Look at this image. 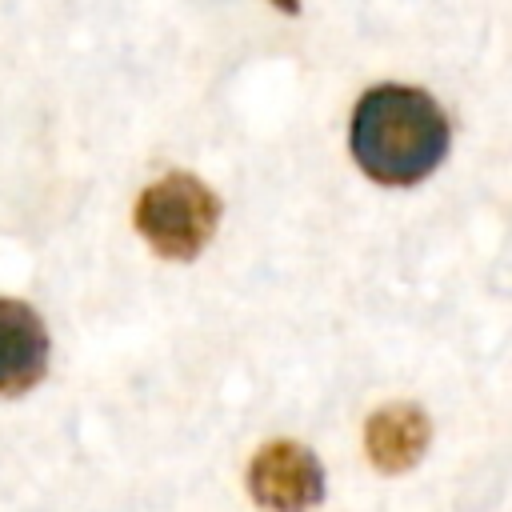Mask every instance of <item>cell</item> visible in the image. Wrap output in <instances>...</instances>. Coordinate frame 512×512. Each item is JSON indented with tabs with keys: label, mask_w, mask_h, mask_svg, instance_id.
I'll return each mask as SVG.
<instances>
[{
	"label": "cell",
	"mask_w": 512,
	"mask_h": 512,
	"mask_svg": "<svg viewBox=\"0 0 512 512\" xmlns=\"http://www.w3.org/2000/svg\"><path fill=\"white\" fill-rule=\"evenodd\" d=\"M348 148L368 180L404 188L432 176L444 160L448 120L428 92L404 84H376L352 108Z\"/></svg>",
	"instance_id": "6da1fadb"
},
{
	"label": "cell",
	"mask_w": 512,
	"mask_h": 512,
	"mask_svg": "<svg viewBox=\"0 0 512 512\" xmlns=\"http://www.w3.org/2000/svg\"><path fill=\"white\" fill-rule=\"evenodd\" d=\"M220 224L216 192L192 172H164L136 200V232L164 260H192Z\"/></svg>",
	"instance_id": "7a4b0ae2"
},
{
	"label": "cell",
	"mask_w": 512,
	"mask_h": 512,
	"mask_svg": "<svg viewBox=\"0 0 512 512\" xmlns=\"http://www.w3.org/2000/svg\"><path fill=\"white\" fill-rule=\"evenodd\" d=\"M248 492L264 512H308L324 500L320 460L296 440H272L248 464Z\"/></svg>",
	"instance_id": "3957f363"
},
{
	"label": "cell",
	"mask_w": 512,
	"mask_h": 512,
	"mask_svg": "<svg viewBox=\"0 0 512 512\" xmlns=\"http://www.w3.org/2000/svg\"><path fill=\"white\" fill-rule=\"evenodd\" d=\"M48 328L24 300L0 296V396H20L44 380Z\"/></svg>",
	"instance_id": "277c9868"
},
{
	"label": "cell",
	"mask_w": 512,
	"mask_h": 512,
	"mask_svg": "<svg viewBox=\"0 0 512 512\" xmlns=\"http://www.w3.org/2000/svg\"><path fill=\"white\" fill-rule=\"evenodd\" d=\"M432 424L416 404H388L380 412H372L368 428H364V444L368 456L380 472H404L412 468L424 448H428Z\"/></svg>",
	"instance_id": "5b68a950"
},
{
	"label": "cell",
	"mask_w": 512,
	"mask_h": 512,
	"mask_svg": "<svg viewBox=\"0 0 512 512\" xmlns=\"http://www.w3.org/2000/svg\"><path fill=\"white\" fill-rule=\"evenodd\" d=\"M272 4H276V8H280V12H292V16H296V12H300V4H296V0H272Z\"/></svg>",
	"instance_id": "8992f818"
}]
</instances>
